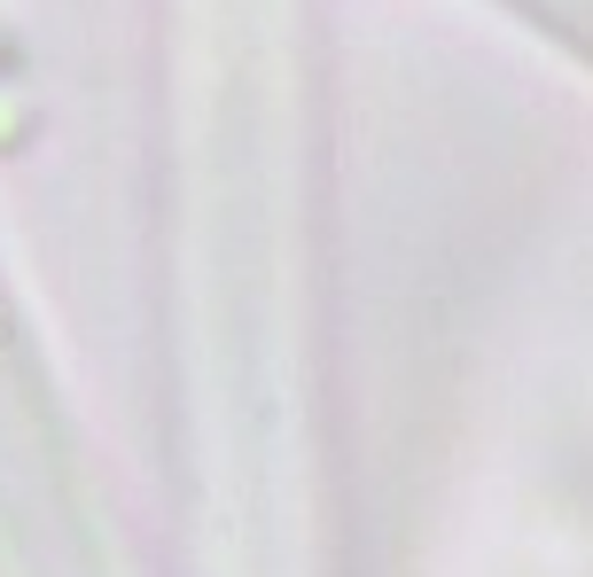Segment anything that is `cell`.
<instances>
[{"instance_id": "cell-1", "label": "cell", "mask_w": 593, "mask_h": 577, "mask_svg": "<svg viewBox=\"0 0 593 577\" xmlns=\"http://www.w3.org/2000/svg\"><path fill=\"white\" fill-rule=\"evenodd\" d=\"M507 9H524L539 32H554L562 47H578L593 63V0H507Z\"/></svg>"}]
</instances>
